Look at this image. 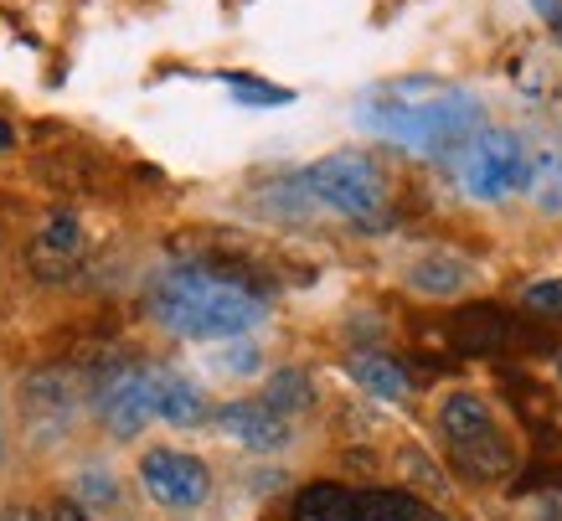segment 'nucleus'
<instances>
[{
    "label": "nucleus",
    "mask_w": 562,
    "mask_h": 521,
    "mask_svg": "<svg viewBox=\"0 0 562 521\" xmlns=\"http://www.w3.org/2000/svg\"><path fill=\"white\" fill-rule=\"evenodd\" d=\"M263 285L243 264H187L160 274L150 289V320L187 341H238L263 325Z\"/></svg>",
    "instance_id": "1"
},
{
    "label": "nucleus",
    "mask_w": 562,
    "mask_h": 521,
    "mask_svg": "<svg viewBox=\"0 0 562 521\" xmlns=\"http://www.w3.org/2000/svg\"><path fill=\"white\" fill-rule=\"evenodd\" d=\"M300 181H305L310 202L330 207V212H341V218L361 222V228H382L387 222V181H382L372 155H357V151L325 155Z\"/></svg>",
    "instance_id": "2"
},
{
    "label": "nucleus",
    "mask_w": 562,
    "mask_h": 521,
    "mask_svg": "<svg viewBox=\"0 0 562 521\" xmlns=\"http://www.w3.org/2000/svg\"><path fill=\"white\" fill-rule=\"evenodd\" d=\"M454 170H460V191L470 202H506L516 191H527V145L512 135V130H480L460 155H454Z\"/></svg>",
    "instance_id": "3"
},
{
    "label": "nucleus",
    "mask_w": 562,
    "mask_h": 521,
    "mask_svg": "<svg viewBox=\"0 0 562 521\" xmlns=\"http://www.w3.org/2000/svg\"><path fill=\"white\" fill-rule=\"evenodd\" d=\"M139 490L160 511H202L212 501V470H206V459H196V454L155 444V450L139 454Z\"/></svg>",
    "instance_id": "4"
},
{
    "label": "nucleus",
    "mask_w": 562,
    "mask_h": 521,
    "mask_svg": "<svg viewBox=\"0 0 562 521\" xmlns=\"http://www.w3.org/2000/svg\"><path fill=\"white\" fill-rule=\"evenodd\" d=\"M88 398L114 439H139L155 419V367H109L99 383H88Z\"/></svg>",
    "instance_id": "5"
},
{
    "label": "nucleus",
    "mask_w": 562,
    "mask_h": 521,
    "mask_svg": "<svg viewBox=\"0 0 562 521\" xmlns=\"http://www.w3.org/2000/svg\"><path fill=\"white\" fill-rule=\"evenodd\" d=\"M403 289L413 300H428V304H460L485 289V269L475 258H464V253L424 248L418 258L403 264Z\"/></svg>",
    "instance_id": "6"
},
{
    "label": "nucleus",
    "mask_w": 562,
    "mask_h": 521,
    "mask_svg": "<svg viewBox=\"0 0 562 521\" xmlns=\"http://www.w3.org/2000/svg\"><path fill=\"white\" fill-rule=\"evenodd\" d=\"M83 253H88V237L78 212H52L42 222V233L32 237V248H26V269L42 285H68L78 274V264H83Z\"/></svg>",
    "instance_id": "7"
},
{
    "label": "nucleus",
    "mask_w": 562,
    "mask_h": 521,
    "mask_svg": "<svg viewBox=\"0 0 562 521\" xmlns=\"http://www.w3.org/2000/svg\"><path fill=\"white\" fill-rule=\"evenodd\" d=\"M516 465H521V439L506 423L480 439L449 444V470L460 475V480H470V486H501V480L516 475Z\"/></svg>",
    "instance_id": "8"
},
{
    "label": "nucleus",
    "mask_w": 562,
    "mask_h": 521,
    "mask_svg": "<svg viewBox=\"0 0 562 521\" xmlns=\"http://www.w3.org/2000/svg\"><path fill=\"white\" fill-rule=\"evenodd\" d=\"M88 403V377L78 367H42L32 372L26 383H21V408H26V419H72L78 408Z\"/></svg>",
    "instance_id": "9"
},
{
    "label": "nucleus",
    "mask_w": 562,
    "mask_h": 521,
    "mask_svg": "<svg viewBox=\"0 0 562 521\" xmlns=\"http://www.w3.org/2000/svg\"><path fill=\"white\" fill-rule=\"evenodd\" d=\"M434 423H439L443 444H464V439L501 429V408L485 392H475V387H443L439 403H434Z\"/></svg>",
    "instance_id": "10"
},
{
    "label": "nucleus",
    "mask_w": 562,
    "mask_h": 521,
    "mask_svg": "<svg viewBox=\"0 0 562 521\" xmlns=\"http://www.w3.org/2000/svg\"><path fill=\"white\" fill-rule=\"evenodd\" d=\"M217 429L233 439V444H243V450H254V454H279L294 439L290 419H279V413H269L263 403H248V398L217 408Z\"/></svg>",
    "instance_id": "11"
},
{
    "label": "nucleus",
    "mask_w": 562,
    "mask_h": 521,
    "mask_svg": "<svg viewBox=\"0 0 562 521\" xmlns=\"http://www.w3.org/2000/svg\"><path fill=\"white\" fill-rule=\"evenodd\" d=\"M206 413H212V403H206L202 383H191L176 367H155V419H166L171 429H196V423H206Z\"/></svg>",
    "instance_id": "12"
},
{
    "label": "nucleus",
    "mask_w": 562,
    "mask_h": 521,
    "mask_svg": "<svg viewBox=\"0 0 562 521\" xmlns=\"http://www.w3.org/2000/svg\"><path fill=\"white\" fill-rule=\"evenodd\" d=\"M351 383L367 387V392L382 398V403H408V392H413L408 367L387 352H357L351 356Z\"/></svg>",
    "instance_id": "13"
},
{
    "label": "nucleus",
    "mask_w": 562,
    "mask_h": 521,
    "mask_svg": "<svg viewBox=\"0 0 562 521\" xmlns=\"http://www.w3.org/2000/svg\"><path fill=\"white\" fill-rule=\"evenodd\" d=\"M397 480H403V490L408 496H418L424 506H443L449 496H454V480H449V470H443L434 454L424 450H403L397 454Z\"/></svg>",
    "instance_id": "14"
},
{
    "label": "nucleus",
    "mask_w": 562,
    "mask_h": 521,
    "mask_svg": "<svg viewBox=\"0 0 562 521\" xmlns=\"http://www.w3.org/2000/svg\"><path fill=\"white\" fill-rule=\"evenodd\" d=\"M258 403L269 408V413H279V419H300V413L315 408V377H310L305 367L269 372V383H263V398H258Z\"/></svg>",
    "instance_id": "15"
},
{
    "label": "nucleus",
    "mask_w": 562,
    "mask_h": 521,
    "mask_svg": "<svg viewBox=\"0 0 562 521\" xmlns=\"http://www.w3.org/2000/svg\"><path fill=\"white\" fill-rule=\"evenodd\" d=\"M449 331H454V341H460L464 352L485 356V352H501V346L512 341V320L501 315L495 304H475V310H460Z\"/></svg>",
    "instance_id": "16"
},
{
    "label": "nucleus",
    "mask_w": 562,
    "mask_h": 521,
    "mask_svg": "<svg viewBox=\"0 0 562 521\" xmlns=\"http://www.w3.org/2000/svg\"><path fill=\"white\" fill-rule=\"evenodd\" d=\"M290 521H357V496H351L346 486H330V480L305 486L300 496H294Z\"/></svg>",
    "instance_id": "17"
},
{
    "label": "nucleus",
    "mask_w": 562,
    "mask_h": 521,
    "mask_svg": "<svg viewBox=\"0 0 562 521\" xmlns=\"http://www.w3.org/2000/svg\"><path fill=\"white\" fill-rule=\"evenodd\" d=\"M357 521H439L434 506H424L408 490H367L357 496Z\"/></svg>",
    "instance_id": "18"
},
{
    "label": "nucleus",
    "mask_w": 562,
    "mask_h": 521,
    "mask_svg": "<svg viewBox=\"0 0 562 521\" xmlns=\"http://www.w3.org/2000/svg\"><path fill=\"white\" fill-rule=\"evenodd\" d=\"M527 191L542 218H562V151H547L531 160L527 170Z\"/></svg>",
    "instance_id": "19"
},
{
    "label": "nucleus",
    "mask_w": 562,
    "mask_h": 521,
    "mask_svg": "<svg viewBox=\"0 0 562 521\" xmlns=\"http://www.w3.org/2000/svg\"><path fill=\"white\" fill-rule=\"evenodd\" d=\"M206 362H212V372H222V377H254V372L263 367V352H258L248 336H238V341H222Z\"/></svg>",
    "instance_id": "20"
},
{
    "label": "nucleus",
    "mask_w": 562,
    "mask_h": 521,
    "mask_svg": "<svg viewBox=\"0 0 562 521\" xmlns=\"http://www.w3.org/2000/svg\"><path fill=\"white\" fill-rule=\"evenodd\" d=\"M72 501L83 506V511H114L120 506V480L109 470H83L78 486H72Z\"/></svg>",
    "instance_id": "21"
},
{
    "label": "nucleus",
    "mask_w": 562,
    "mask_h": 521,
    "mask_svg": "<svg viewBox=\"0 0 562 521\" xmlns=\"http://www.w3.org/2000/svg\"><path fill=\"white\" fill-rule=\"evenodd\" d=\"M521 310L547 320H562V279H537V285L521 289Z\"/></svg>",
    "instance_id": "22"
},
{
    "label": "nucleus",
    "mask_w": 562,
    "mask_h": 521,
    "mask_svg": "<svg viewBox=\"0 0 562 521\" xmlns=\"http://www.w3.org/2000/svg\"><path fill=\"white\" fill-rule=\"evenodd\" d=\"M227 88H233L243 103H290L284 88H263L258 78H227Z\"/></svg>",
    "instance_id": "23"
},
{
    "label": "nucleus",
    "mask_w": 562,
    "mask_h": 521,
    "mask_svg": "<svg viewBox=\"0 0 562 521\" xmlns=\"http://www.w3.org/2000/svg\"><path fill=\"white\" fill-rule=\"evenodd\" d=\"M47 521H93V517H88L83 506L68 496V501H52V517H47Z\"/></svg>",
    "instance_id": "24"
},
{
    "label": "nucleus",
    "mask_w": 562,
    "mask_h": 521,
    "mask_svg": "<svg viewBox=\"0 0 562 521\" xmlns=\"http://www.w3.org/2000/svg\"><path fill=\"white\" fill-rule=\"evenodd\" d=\"M537 11H542V21L558 32V42H562V0H537Z\"/></svg>",
    "instance_id": "25"
},
{
    "label": "nucleus",
    "mask_w": 562,
    "mask_h": 521,
    "mask_svg": "<svg viewBox=\"0 0 562 521\" xmlns=\"http://www.w3.org/2000/svg\"><path fill=\"white\" fill-rule=\"evenodd\" d=\"M0 521H47L42 511H32V506H5L0 511Z\"/></svg>",
    "instance_id": "26"
},
{
    "label": "nucleus",
    "mask_w": 562,
    "mask_h": 521,
    "mask_svg": "<svg viewBox=\"0 0 562 521\" xmlns=\"http://www.w3.org/2000/svg\"><path fill=\"white\" fill-rule=\"evenodd\" d=\"M5 454H11V439H5V423H0V465H5Z\"/></svg>",
    "instance_id": "27"
},
{
    "label": "nucleus",
    "mask_w": 562,
    "mask_h": 521,
    "mask_svg": "<svg viewBox=\"0 0 562 521\" xmlns=\"http://www.w3.org/2000/svg\"><path fill=\"white\" fill-rule=\"evenodd\" d=\"M5 145H11V124L0 119V151H5Z\"/></svg>",
    "instance_id": "28"
},
{
    "label": "nucleus",
    "mask_w": 562,
    "mask_h": 521,
    "mask_svg": "<svg viewBox=\"0 0 562 521\" xmlns=\"http://www.w3.org/2000/svg\"><path fill=\"white\" fill-rule=\"evenodd\" d=\"M552 372H558V387H562V352H558V362H552Z\"/></svg>",
    "instance_id": "29"
}]
</instances>
